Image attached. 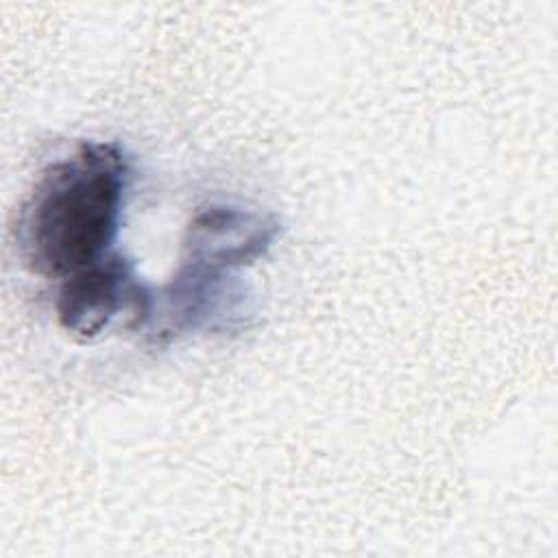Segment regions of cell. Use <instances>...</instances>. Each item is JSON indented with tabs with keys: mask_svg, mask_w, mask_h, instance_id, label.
Listing matches in <instances>:
<instances>
[{
	"mask_svg": "<svg viewBox=\"0 0 558 558\" xmlns=\"http://www.w3.org/2000/svg\"><path fill=\"white\" fill-rule=\"evenodd\" d=\"M126 187L129 161L116 142H83L50 163L17 216L24 266L46 279H65L111 255Z\"/></svg>",
	"mask_w": 558,
	"mask_h": 558,
	"instance_id": "1",
	"label": "cell"
},
{
	"mask_svg": "<svg viewBox=\"0 0 558 558\" xmlns=\"http://www.w3.org/2000/svg\"><path fill=\"white\" fill-rule=\"evenodd\" d=\"M277 235L279 222L268 214L233 205H209L190 220L181 259L238 270L266 255Z\"/></svg>",
	"mask_w": 558,
	"mask_h": 558,
	"instance_id": "3",
	"label": "cell"
},
{
	"mask_svg": "<svg viewBox=\"0 0 558 558\" xmlns=\"http://www.w3.org/2000/svg\"><path fill=\"white\" fill-rule=\"evenodd\" d=\"M155 292L135 275L129 259L118 253L61 279L57 290V320L78 340H94L118 318L131 329H146Z\"/></svg>",
	"mask_w": 558,
	"mask_h": 558,
	"instance_id": "2",
	"label": "cell"
}]
</instances>
